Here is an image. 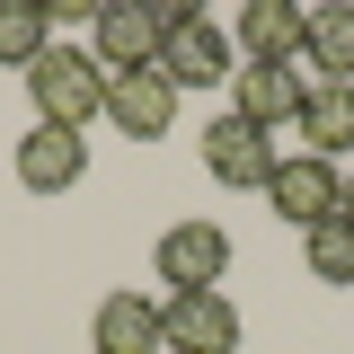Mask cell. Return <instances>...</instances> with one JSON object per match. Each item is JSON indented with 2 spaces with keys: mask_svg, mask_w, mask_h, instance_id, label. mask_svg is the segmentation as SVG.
Segmentation results:
<instances>
[{
  "mask_svg": "<svg viewBox=\"0 0 354 354\" xmlns=\"http://www.w3.org/2000/svg\"><path fill=\"white\" fill-rule=\"evenodd\" d=\"M44 53H53V9H36V0H0V62H9V71H36Z\"/></svg>",
  "mask_w": 354,
  "mask_h": 354,
  "instance_id": "obj_15",
  "label": "cell"
},
{
  "mask_svg": "<svg viewBox=\"0 0 354 354\" xmlns=\"http://www.w3.org/2000/svg\"><path fill=\"white\" fill-rule=\"evenodd\" d=\"M97 354H169V301L106 292L97 301Z\"/></svg>",
  "mask_w": 354,
  "mask_h": 354,
  "instance_id": "obj_9",
  "label": "cell"
},
{
  "mask_svg": "<svg viewBox=\"0 0 354 354\" xmlns=\"http://www.w3.org/2000/svg\"><path fill=\"white\" fill-rule=\"evenodd\" d=\"M266 204L292 221V230H319V221L346 213V169L319 160V151H292V160H274V177H266Z\"/></svg>",
  "mask_w": 354,
  "mask_h": 354,
  "instance_id": "obj_2",
  "label": "cell"
},
{
  "mask_svg": "<svg viewBox=\"0 0 354 354\" xmlns=\"http://www.w3.org/2000/svg\"><path fill=\"white\" fill-rule=\"evenodd\" d=\"M160 71H169L177 88H221V80H239V44L221 36L213 18H195V27H177V36L160 44Z\"/></svg>",
  "mask_w": 354,
  "mask_h": 354,
  "instance_id": "obj_7",
  "label": "cell"
},
{
  "mask_svg": "<svg viewBox=\"0 0 354 354\" xmlns=\"http://www.w3.org/2000/svg\"><path fill=\"white\" fill-rule=\"evenodd\" d=\"M301 151H319V160H346L354 151V88H310V106H301Z\"/></svg>",
  "mask_w": 354,
  "mask_h": 354,
  "instance_id": "obj_14",
  "label": "cell"
},
{
  "mask_svg": "<svg viewBox=\"0 0 354 354\" xmlns=\"http://www.w3.org/2000/svg\"><path fill=\"white\" fill-rule=\"evenodd\" d=\"M230 44H239L248 62H301V44H310V9H292V0H248Z\"/></svg>",
  "mask_w": 354,
  "mask_h": 354,
  "instance_id": "obj_12",
  "label": "cell"
},
{
  "mask_svg": "<svg viewBox=\"0 0 354 354\" xmlns=\"http://www.w3.org/2000/svg\"><path fill=\"white\" fill-rule=\"evenodd\" d=\"M301 257H310L319 283H354V221L337 213V221H319V230H301Z\"/></svg>",
  "mask_w": 354,
  "mask_h": 354,
  "instance_id": "obj_16",
  "label": "cell"
},
{
  "mask_svg": "<svg viewBox=\"0 0 354 354\" xmlns=\"http://www.w3.org/2000/svg\"><path fill=\"white\" fill-rule=\"evenodd\" d=\"M169 354H239V310L221 292H169Z\"/></svg>",
  "mask_w": 354,
  "mask_h": 354,
  "instance_id": "obj_10",
  "label": "cell"
},
{
  "mask_svg": "<svg viewBox=\"0 0 354 354\" xmlns=\"http://www.w3.org/2000/svg\"><path fill=\"white\" fill-rule=\"evenodd\" d=\"M160 18H151V0H106V9H97V44H88V53H97V62H106V71H151V62H160Z\"/></svg>",
  "mask_w": 354,
  "mask_h": 354,
  "instance_id": "obj_8",
  "label": "cell"
},
{
  "mask_svg": "<svg viewBox=\"0 0 354 354\" xmlns=\"http://www.w3.org/2000/svg\"><path fill=\"white\" fill-rule=\"evenodd\" d=\"M80 177H88V142L80 133L36 124L27 142H18V186H27V195H71Z\"/></svg>",
  "mask_w": 354,
  "mask_h": 354,
  "instance_id": "obj_11",
  "label": "cell"
},
{
  "mask_svg": "<svg viewBox=\"0 0 354 354\" xmlns=\"http://www.w3.org/2000/svg\"><path fill=\"white\" fill-rule=\"evenodd\" d=\"M301 106H310V71L301 62H239L230 115H248L257 133H283V124H301Z\"/></svg>",
  "mask_w": 354,
  "mask_h": 354,
  "instance_id": "obj_4",
  "label": "cell"
},
{
  "mask_svg": "<svg viewBox=\"0 0 354 354\" xmlns=\"http://www.w3.org/2000/svg\"><path fill=\"white\" fill-rule=\"evenodd\" d=\"M106 62L97 53H80V44H53L36 71H27V97H36V115L53 133H88V115H106Z\"/></svg>",
  "mask_w": 354,
  "mask_h": 354,
  "instance_id": "obj_1",
  "label": "cell"
},
{
  "mask_svg": "<svg viewBox=\"0 0 354 354\" xmlns=\"http://www.w3.org/2000/svg\"><path fill=\"white\" fill-rule=\"evenodd\" d=\"M346 221H354V177H346Z\"/></svg>",
  "mask_w": 354,
  "mask_h": 354,
  "instance_id": "obj_17",
  "label": "cell"
},
{
  "mask_svg": "<svg viewBox=\"0 0 354 354\" xmlns=\"http://www.w3.org/2000/svg\"><path fill=\"white\" fill-rule=\"evenodd\" d=\"M310 88H354V0H337V9H310Z\"/></svg>",
  "mask_w": 354,
  "mask_h": 354,
  "instance_id": "obj_13",
  "label": "cell"
},
{
  "mask_svg": "<svg viewBox=\"0 0 354 354\" xmlns=\"http://www.w3.org/2000/svg\"><path fill=\"white\" fill-rule=\"evenodd\" d=\"M106 124L124 133V142H160L177 124V80L151 62V71H115L106 80Z\"/></svg>",
  "mask_w": 354,
  "mask_h": 354,
  "instance_id": "obj_6",
  "label": "cell"
},
{
  "mask_svg": "<svg viewBox=\"0 0 354 354\" xmlns=\"http://www.w3.org/2000/svg\"><path fill=\"white\" fill-rule=\"evenodd\" d=\"M221 274H230V230L221 221H177V230H160V283L169 292H221Z\"/></svg>",
  "mask_w": 354,
  "mask_h": 354,
  "instance_id": "obj_5",
  "label": "cell"
},
{
  "mask_svg": "<svg viewBox=\"0 0 354 354\" xmlns=\"http://www.w3.org/2000/svg\"><path fill=\"white\" fill-rule=\"evenodd\" d=\"M274 160H283V133H257L248 115H213V124H204V169H213V186H230V195H266Z\"/></svg>",
  "mask_w": 354,
  "mask_h": 354,
  "instance_id": "obj_3",
  "label": "cell"
}]
</instances>
